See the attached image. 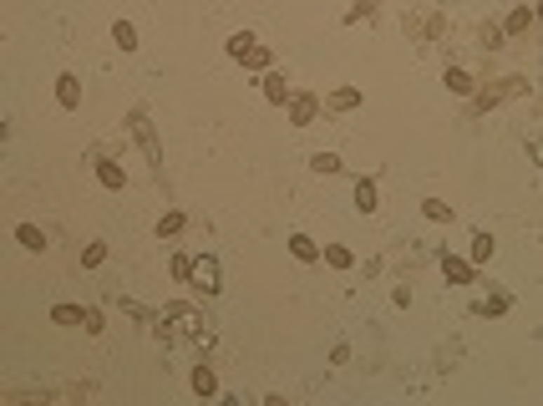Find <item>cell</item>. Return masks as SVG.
<instances>
[{
	"label": "cell",
	"instance_id": "25",
	"mask_svg": "<svg viewBox=\"0 0 543 406\" xmlns=\"http://www.w3.org/2000/svg\"><path fill=\"white\" fill-rule=\"evenodd\" d=\"M310 163H315V173H340V158L335 153H315Z\"/></svg>",
	"mask_w": 543,
	"mask_h": 406
},
{
	"label": "cell",
	"instance_id": "11",
	"mask_svg": "<svg viewBox=\"0 0 543 406\" xmlns=\"http://www.w3.org/2000/svg\"><path fill=\"white\" fill-rule=\"evenodd\" d=\"M97 178H102L107 188H122V183H127V173H122V168H117V163H107L102 153H97Z\"/></svg>",
	"mask_w": 543,
	"mask_h": 406
},
{
	"label": "cell",
	"instance_id": "3",
	"mask_svg": "<svg viewBox=\"0 0 543 406\" xmlns=\"http://www.w3.org/2000/svg\"><path fill=\"white\" fill-rule=\"evenodd\" d=\"M193 285H199L203 295H219V290H224V280H219V259H213V254H199V259H193Z\"/></svg>",
	"mask_w": 543,
	"mask_h": 406
},
{
	"label": "cell",
	"instance_id": "5",
	"mask_svg": "<svg viewBox=\"0 0 543 406\" xmlns=\"http://www.w3.org/2000/svg\"><path fill=\"white\" fill-rule=\"evenodd\" d=\"M133 137H138L142 153L158 163V133H153V122H147V112H133Z\"/></svg>",
	"mask_w": 543,
	"mask_h": 406
},
{
	"label": "cell",
	"instance_id": "1",
	"mask_svg": "<svg viewBox=\"0 0 543 406\" xmlns=\"http://www.w3.org/2000/svg\"><path fill=\"white\" fill-rule=\"evenodd\" d=\"M158 330L163 335H193V330H203V315L193 305H168V310H158Z\"/></svg>",
	"mask_w": 543,
	"mask_h": 406
},
{
	"label": "cell",
	"instance_id": "17",
	"mask_svg": "<svg viewBox=\"0 0 543 406\" xmlns=\"http://www.w3.org/2000/svg\"><path fill=\"white\" fill-rule=\"evenodd\" d=\"M112 41H117L122 51H138V31L127 26V20H117V26H112Z\"/></svg>",
	"mask_w": 543,
	"mask_h": 406
},
{
	"label": "cell",
	"instance_id": "27",
	"mask_svg": "<svg viewBox=\"0 0 543 406\" xmlns=\"http://www.w3.org/2000/svg\"><path fill=\"white\" fill-rule=\"evenodd\" d=\"M173 280H193V259H188V254H178V259H173Z\"/></svg>",
	"mask_w": 543,
	"mask_h": 406
},
{
	"label": "cell",
	"instance_id": "14",
	"mask_svg": "<svg viewBox=\"0 0 543 406\" xmlns=\"http://www.w3.org/2000/svg\"><path fill=\"white\" fill-rule=\"evenodd\" d=\"M356 208H361V213H376V183H371V178L356 183Z\"/></svg>",
	"mask_w": 543,
	"mask_h": 406
},
{
	"label": "cell",
	"instance_id": "12",
	"mask_svg": "<svg viewBox=\"0 0 543 406\" xmlns=\"http://www.w3.org/2000/svg\"><path fill=\"white\" fill-rule=\"evenodd\" d=\"M15 239H20V244H26L31 254H41V249H46V234H41L36 224H20V229H15Z\"/></svg>",
	"mask_w": 543,
	"mask_h": 406
},
{
	"label": "cell",
	"instance_id": "4",
	"mask_svg": "<svg viewBox=\"0 0 543 406\" xmlns=\"http://www.w3.org/2000/svg\"><path fill=\"white\" fill-rule=\"evenodd\" d=\"M442 274H447L452 285H477V264L457 259V254H442Z\"/></svg>",
	"mask_w": 543,
	"mask_h": 406
},
{
	"label": "cell",
	"instance_id": "23",
	"mask_svg": "<svg viewBox=\"0 0 543 406\" xmlns=\"http://www.w3.org/2000/svg\"><path fill=\"white\" fill-rule=\"evenodd\" d=\"M81 264H86V269L107 264V244H86V249H81Z\"/></svg>",
	"mask_w": 543,
	"mask_h": 406
},
{
	"label": "cell",
	"instance_id": "20",
	"mask_svg": "<svg viewBox=\"0 0 543 406\" xmlns=\"http://www.w3.org/2000/svg\"><path fill=\"white\" fill-rule=\"evenodd\" d=\"M173 234H183V213H163L158 219V239H173Z\"/></svg>",
	"mask_w": 543,
	"mask_h": 406
},
{
	"label": "cell",
	"instance_id": "2",
	"mask_svg": "<svg viewBox=\"0 0 543 406\" xmlns=\"http://www.w3.org/2000/svg\"><path fill=\"white\" fill-rule=\"evenodd\" d=\"M229 56H234V61H244L249 72H264V67H269V46H259V41H254L249 31L229 36Z\"/></svg>",
	"mask_w": 543,
	"mask_h": 406
},
{
	"label": "cell",
	"instance_id": "16",
	"mask_svg": "<svg viewBox=\"0 0 543 406\" xmlns=\"http://www.w3.org/2000/svg\"><path fill=\"white\" fill-rule=\"evenodd\" d=\"M447 87L457 92V97H472V87H477V81H472V76H467L462 67H452V72H447Z\"/></svg>",
	"mask_w": 543,
	"mask_h": 406
},
{
	"label": "cell",
	"instance_id": "6",
	"mask_svg": "<svg viewBox=\"0 0 543 406\" xmlns=\"http://www.w3.org/2000/svg\"><path fill=\"white\" fill-rule=\"evenodd\" d=\"M315 112H320V102H315V92H300V97H290V122H295V127H305V122H315Z\"/></svg>",
	"mask_w": 543,
	"mask_h": 406
},
{
	"label": "cell",
	"instance_id": "19",
	"mask_svg": "<svg viewBox=\"0 0 543 406\" xmlns=\"http://www.w3.org/2000/svg\"><path fill=\"white\" fill-rule=\"evenodd\" d=\"M330 107H335V112H351V107H361V92H356V87H340V92L330 97Z\"/></svg>",
	"mask_w": 543,
	"mask_h": 406
},
{
	"label": "cell",
	"instance_id": "9",
	"mask_svg": "<svg viewBox=\"0 0 543 406\" xmlns=\"http://www.w3.org/2000/svg\"><path fill=\"white\" fill-rule=\"evenodd\" d=\"M290 254H295V259H305V264H310L315 254H320V244L310 239V234H290Z\"/></svg>",
	"mask_w": 543,
	"mask_h": 406
},
{
	"label": "cell",
	"instance_id": "13",
	"mask_svg": "<svg viewBox=\"0 0 543 406\" xmlns=\"http://www.w3.org/2000/svg\"><path fill=\"white\" fill-rule=\"evenodd\" d=\"M193 391H199V396H219V381H213L208 366H193Z\"/></svg>",
	"mask_w": 543,
	"mask_h": 406
},
{
	"label": "cell",
	"instance_id": "8",
	"mask_svg": "<svg viewBox=\"0 0 543 406\" xmlns=\"http://www.w3.org/2000/svg\"><path fill=\"white\" fill-rule=\"evenodd\" d=\"M122 315H133V320H142V325H158V310H147V305H138V300H127V295H117L112 300Z\"/></svg>",
	"mask_w": 543,
	"mask_h": 406
},
{
	"label": "cell",
	"instance_id": "15",
	"mask_svg": "<svg viewBox=\"0 0 543 406\" xmlns=\"http://www.w3.org/2000/svg\"><path fill=\"white\" fill-rule=\"evenodd\" d=\"M325 264H330V269H351V264H356V254L345 249V244H330V249H325Z\"/></svg>",
	"mask_w": 543,
	"mask_h": 406
},
{
	"label": "cell",
	"instance_id": "24",
	"mask_svg": "<svg viewBox=\"0 0 543 406\" xmlns=\"http://www.w3.org/2000/svg\"><path fill=\"white\" fill-rule=\"evenodd\" d=\"M508 310V295H492V300H477V315H503Z\"/></svg>",
	"mask_w": 543,
	"mask_h": 406
},
{
	"label": "cell",
	"instance_id": "10",
	"mask_svg": "<svg viewBox=\"0 0 543 406\" xmlns=\"http://www.w3.org/2000/svg\"><path fill=\"white\" fill-rule=\"evenodd\" d=\"M264 97H269L274 107H279V102H290V81L279 76V72H269V76H264Z\"/></svg>",
	"mask_w": 543,
	"mask_h": 406
},
{
	"label": "cell",
	"instance_id": "26",
	"mask_svg": "<svg viewBox=\"0 0 543 406\" xmlns=\"http://www.w3.org/2000/svg\"><path fill=\"white\" fill-rule=\"evenodd\" d=\"M422 213H427V219H437V224H447V219H452V208H447V203H437V198H427V203H422Z\"/></svg>",
	"mask_w": 543,
	"mask_h": 406
},
{
	"label": "cell",
	"instance_id": "7",
	"mask_svg": "<svg viewBox=\"0 0 543 406\" xmlns=\"http://www.w3.org/2000/svg\"><path fill=\"white\" fill-rule=\"evenodd\" d=\"M56 102H61V107H76V102H81V81H76L72 72L56 76Z\"/></svg>",
	"mask_w": 543,
	"mask_h": 406
},
{
	"label": "cell",
	"instance_id": "21",
	"mask_svg": "<svg viewBox=\"0 0 543 406\" xmlns=\"http://www.w3.org/2000/svg\"><path fill=\"white\" fill-rule=\"evenodd\" d=\"M528 20H533V11H528V6H518V11H513V15L503 20V31H508V36H518V31L528 26Z\"/></svg>",
	"mask_w": 543,
	"mask_h": 406
},
{
	"label": "cell",
	"instance_id": "18",
	"mask_svg": "<svg viewBox=\"0 0 543 406\" xmlns=\"http://www.w3.org/2000/svg\"><path fill=\"white\" fill-rule=\"evenodd\" d=\"M51 320H56V325H81L86 310H76V305H56V310H51Z\"/></svg>",
	"mask_w": 543,
	"mask_h": 406
},
{
	"label": "cell",
	"instance_id": "22",
	"mask_svg": "<svg viewBox=\"0 0 543 406\" xmlns=\"http://www.w3.org/2000/svg\"><path fill=\"white\" fill-rule=\"evenodd\" d=\"M483 259H492V234H477L472 239V264H483Z\"/></svg>",
	"mask_w": 543,
	"mask_h": 406
}]
</instances>
